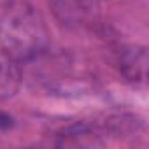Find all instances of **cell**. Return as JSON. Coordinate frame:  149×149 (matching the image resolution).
Returning a JSON list of instances; mask_svg holds the SVG:
<instances>
[{"label":"cell","instance_id":"277c9868","mask_svg":"<svg viewBox=\"0 0 149 149\" xmlns=\"http://www.w3.org/2000/svg\"><path fill=\"white\" fill-rule=\"evenodd\" d=\"M19 72L14 65L0 61V100H7L16 95L19 88Z\"/></svg>","mask_w":149,"mask_h":149},{"label":"cell","instance_id":"5b68a950","mask_svg":"<svg viewBox=\"0 0 149 149\" xmlns=\"http://www.w3.org/2000/svg\"><path fill=\"white\" fill-rule=\"evenodd\" d=\"M13 126V118L6 112H0V130H7Z\"/></svg>","mask_w":149,"mask_h":149},{"label":"cell","instance_id":"3957f363","mask_svg":"<svg viewBox=\"0 0 149 149\" xmlns=\"http://www.w3.org/2000/svg\"><path fill=\"white\" fill-rule=\"evenodd\" d=\"M121 70L128 79L133 81H142L146 77V70H147V54L144 47H135L121 56Z\"/></svg>","mask_w":149,"mask_h":149},{"label":"cell","instance_id":"7a4b0ae2","mask_svg":"<svg viewBox=\"0 0 149 149\" xmlns=\"http://www.w3.org/2000/svg\"><path fill=\"white\" fill-rule=\"evenodd\" d=\"M56 14L67 23H84L93 6L90 0H54Z\"/></svg>","mask_w":149,"mask_h":149},{"label":"cell","instance_id":"6da1fadb","mask_svg":"<svg viewBox=\"0 0 149 149\" xmlns=\"http://www.w3.org/2000/svg\"><path fill=\"white\" fill-rule=\"evenodd\" d=\"M0 47L14 61H30L46 51L47 28L33 6L25 0L0 6Z\"/></svg>","mask_w":149,"mask_h":149}]
</instances>
